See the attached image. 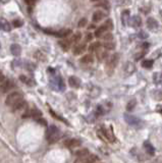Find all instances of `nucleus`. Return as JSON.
Returning a JSON list of instances; mask_svg holds the SVG:
<instances>
[{"mask_svg":"<svg viewBox=\"0 0 162 163\" xmlns=\"http://www.w3.org/2000/svg\"><path fill=\"white\" fill-rule=\"evenodd\" d=\"M61 131L55 125H50L46 131V140L49 144H54L60 140Z\"/></svg>","mask_w":162,"mask_h":163,"instance_id":"f257e3e1","label":"nucleus"},{"mask_svg":"<svg viewBox=\"0 0 162 163\" xmlns=\"http://www.w3.org/2000/svg\"><path fill=\"white\" fill-rule=\"evenodd\" d=\"M118 61H119V54L118 53H114L111 56H109V58L107 59V63H106V69H107L109 75L114 71L116 65L118 64Z\"/></svg>","mask_w":162,"mask_h":163,"instance_id":"f03ea898","label":"nucleus"},{"mask_svg":"<svg viewBox=\"0 0 162 163\" xmlns=\"http://www.w3.org/2000/svg\"><path fill=\"white\" fill-rule=\"evenodd\" d=\"M98 135L101 139H103L104 141L108 142H114V134L112 133V129H105V127H101V129L98 131Z\"/></svg>","mask_w":162,"mask_h":163,"instance_id":"7ed1b4c3","label":"nucleus"},{"mask_svg":"<svg viewBox=\"0 0 162 163\" xmlns=\"http://www.w3.org/2000/svg\"><path fill=\"white\" fill-rule=\"evenodd\" d=\"M23 99V94L20 92H12L6 97L5 99V104L9 107H11L12 105H14L16 102H18L20 100Z\"/></svg>","mask_w":162,"mask_h":163,"instance_id":"20e7f679","label":"nucleus"},{"mask_svg":"<svg viewBox=\"0 0 162 163\" xmlns=\"http://www.w3.org/2000/svg\"><path fill=\"white\" fill-rule=\"evenodd\" d=\"M14 87V82L10 79H4V81L0 84V92L2 94H5V93H8L9 91H11Z\"/></svg>","mask_w":162,"mask_h":163,"instance_id":"39448f33","label":"nucleus"},{"mask_svg":"<svg viewBox=\"0 0 162 163\" xmlns=\"http://www.w3.org/2000/svg\"><path fill=\"white\" fill-rule=\"evenodd\" d=\"M124 119L129 125H133V127H140L141 125H143L142 120H141L140 118L136 117V116H134V115H131V114H124Z\"/></svg>","mask_w":162,"mask_h":163,"instance_id":"423d86ee","label":"nucleus"},{"mask_svg":"<svg viewBox=\"0 0 162 163\" xmlns=\"http://www.w3.org/2000/svg\"><path fill=\"white\" fill-rule=\"evenodd\" d=\"M26 108H27V102L24 100V99L20 100L18 102H16L14 105L11 106V110H12V112L23 111V110H25Z\"/></svg>","mask_w":162,"mask_h":163,"instance_id":"0eeeda50","label":"nucleus"},{"mask_svg":"<svg viewBox=\"0 0 162 163\" xmlns=\"http://www.w3.org/2000/svg\"><path fill=\"white\" fill-rule=\"evenodd\" d=\"M81 145V141L78 139H67L64 141V146L67 147L68 149H74L77 148Z\"/></svg>","mask_w":162,"mask_h":163,"instance_id":"6e6552de","label":"nucleus"},{"mask_svg":"<svg viewBox=\"0 0 162 163\" xmlns=\"http://www.w3.org/2000/svg\"><path fill=\"white\" fill-rule=\"evenodd\" d=\"M86 49H87V44L79 42L74 48V54L75 55H81V54L86 51Z\"/></svg>","mask_w":162,"mask_h":163,"instance_id":"1a4fd4ad","label":"nucleus"},{"mask_svg":"<svg viewBox=\"0 0 162 163\" xmlns=\"http://www.w3.org/2000/svg\"><path fill=\"white\" fill-rule=\"evenodd\" d=\"M106 16V13L102 10H97L93 13V16H92V19H93L94 23H99L101 22L102 19Z\"/></svg>","mask_w":162,"mask_h":163,"instance_id":"9d476101","label":"nucleus"},{"mask_svg":"<svg viewBox=\"0 0 162 163\" xmlns=\"http://www.w3.org/2000/svg\"><path fill=\"white\" fill-rule=\"evenodd\" d=\"M0 30L4 31V32H9L11 30L10 24L3 17H0Z\"/></svg>","mask_w":162,"mask_h":163,"instance_id":"9b49d317","label":"nucleus"},{"mask_svg":"<svg viewBox=\"0 0 162 163\" xmlns=\"http://www.w3.org/2000/svg\"><path fill=\"white\" fill-rule=\"evenodd\" d=\"M147 26L151 31H155L158 29L159 25H158V22L155 18H153V17H149V18L147 19Z\"/></svg>","mask_w":162,"mask_h":163,"instance_id":"f8f14e48","label":"nucleus"},{"mask_svg":"<svg viewBox=\"0 0 162 163\" xmlns=\"http://www.w3.org/2000/svg\"><path fill=\"white\" fill-rule=\"evenodd\" d=\"M144 148H145V150L147 151L148 154L151 155V156H153V155L155 154V148H154L153 145H152L149 141L144 142Z\"/></svg>","mask_w":162,"mask_h":163,"instance_id":"ddd939ff","label":"nucleus"},{"mask_svg":"<svg viewBox=\"0 0 162 163\" xmlns=\"http://www.w3.org/2000/svg\"><path fill=\"white\" fill-rule=\"evenodd\" d=\"M136 71V66L133 62H128L124 66V73L126 75H130L132 73H134V71Z\"/></svg>","mask_w":162,"mask_h":163,"instance_id":"4468645a","label":"nucleus"},{"mask_svg":"<svg viewBox=\"0 0 162 163\" xmlns=\"http://www.w3.org/2000/svg\"><path fill=\"white\" fill-rule=\"evenodd\" d=\"M68 83L70 85V87H72V88H79L81 86V81L77 77H75V75L69 77Z\"/></svg>","mask_w":162,"mask_h":163,"instance_id":"2eb2a0df","label":"nucleus"},{"mask_svg":"<svg viewBox=\"0 0 162 163\" xmlns=\"http://www.w3.org/2000/svg\"><path fill=\"white\" fill-rule=\"evenodd\" d=\"M106 32H107V30H106L105 26L102 25V26H100L99 28L95 30V34H94V36H95L96 38H101V37L103 36Z\"/></svg>","mask_w":162,"mask_h":163,"instance_id":"dca6fc26","label":"nucleus"},{"mask_svg":"<svg viewBox=\"0 0 162 163\" xmlns=\"http://www.w3.org/2000/svg\"><path fill=\"white\" fill-rule=\"evenodd\" d=\"M130 23L132 24V26L134 28H138V27H140L142 25V19L138 15H135V16L132 17V19H130Z\"/></svg>","mask_w":162,"mask_h":163,"instance_id":"f3484780","label":"nucleus"},{"mask_svg":"<svg viewBox=\"0 0 162 163\" xmlns=\"http://www.w3.org/2000/svg\"><path fill=\"white\" fill-rule=\"evenodd\" d=\"M94 61V57L92 56V54H86L81 58V62L84 64H90Z\"/></svg>","mask_w":162,"mask_h":163,"instance_id":"a211bd4d","label":"nucleus"},{"mask_svg":"<svg viewBox=\"0 0 162 163\" xmlns=\"http://www.w3.org/2000/svg\"><path fill=\"white\" fill-rule=\"evenodd\" d=\"M71 34V30H69V29H65V30H62V31H59V32H56L54 33V36L56 37H59V38H65V37H67L68 35Z\"/></svg>","mask_w":162,"mask_h":163,"instance_id":"6ab92c4d","label":"nucleus"},{"mask_svg":"<svg viewBox=\"0 0 162 163\" xmlns=\"http://www.w3.org/2000/svg\"><path fill=\"white\" fill-rule=\"evenodd\" d=\"M71 43H72V42H71L70 40H66V39H64V40H62V41H60V42H59V45H60V47L62 48L63 50L67 51V50L70 48Z\"/></svg>","mask_w":162,"mask_h":163,"instance_id":"aec40b11","label":"nucleus"},{"mask_svg":"<svg viewBox=\"0 0 162 163\" xmlns=\"http://www.w3.org/2000/svg\"><path fill=\"white\" fill-rule=\"evenodd\" d=\"M130 11L129 10H125L122 12L121 14V22H122L123 26H128L129 24V21H130Z\"/></svg>","mask_w":162,"mask_h":163,"instance_id":"412c9836","label":"nucleus"},{"mask_svg":"<svg viewBox=\"0 0 162 163\" xmlns=\"http://www.w3.org/2000/svg\"><path fill=\"white\" fill-rule=\"evenodd\" d=\"M10 50H11V53H12L14 56H18L21 54V52H22V48H21L20 45H17V44H13V45H11Z\"/></svg>","mask_w":162,"mask_h":163,"instance_id":"4be33fe9","label":"nucleus"},{"mask_svg":"<svg viewBox=\"0 0 162 163\" xmlns=\"http://www.w3.org/2000/svg\"><path fill=\"white\" fill-rule=\"evenodd\" d=\"M153 82L155 85H158V86H160V85H162V73H156L153 75Z\"/></svg>","mask_w":162,"mask_h":163,"instance_id":"5701e85b","label":"nucleus"},{"mask_svg":"<svg viewBox=\"0 0 162 163\" xmlns=\"http://www.w3.org/2000/svg\"><path fill=\"white\" fill-rule=\"evenodd\" d=\"M101 48V43L100 42H94V43H92L91 45L89 46V51L91 52H96V51H98V50Z\"/></svg>","mask_w":162,"mask_h":163,"instance_id":"b1692460","label":"nucleus"},{"mask_svg":"<svg viewBox=\"0 0 162 163\" xmlns=\"http://www.w3.org/2000/svg\"><path fill=\"white\" fill-rule=\"evenodd\" d=\"M88 155H89V151L87 150V149H82V150L78 151V152L76 153L77 158H86Z\"/></svg>","mask_w":162,"mask_h":163,"instance_id":"393cba45","label":"nucleus"},{"mask_svg":"<svg viewBox=\"0 0 162 163\" xmlns=\"http://www.w3.org/2000/svg\"><path fill=\"white\" fill-rule=\"evenodd\" d=\"M103 47L107 50H113L115 48V43L113 41H105V43L103 44Z\"/></svg>","mask_w":162,"mask_h":163,"instance_id":"a878e982","label":"nucleus"},{"mask_svg":"<svg viewBox=\"0 0 162 163\" xmlns=\"http://www.w3.org/2000/svg\"><path fill=\"white\" fill-rule=\"evenodd\" d=\"M81 40H82V33H80V32L72 35V37H71V39H70V41L74 42V43H79Z\"/></svg>","mask_w":162,"mask_h":163,"instance_id":"bb28decb","label":"nucleus"},{"mask_svg":"<svg viewBox=\"0 0 162 163\" xmlns=\"http://www.w3.org/2000/svg\"><path fill=\"white\" fill-rule=\"evenodd\" d=\"M98 160V157L96 155H89L83 163H95Z\"/></svg>","mask_w":162,"mask_h":163,"instance_id":"cd10ccee","label":"nucleus"},{"mask_svg":"<svg viewBox=\"0 0 162 163\" xmlns=\"http://www.w3.org/2000/svg\"><path fill=\"white\" fill-rule=\"evenodd\" d=\"M96 53H97V57L98 59L100 60V61H102L103 59H105L106 57H107V52L106 51H103V50H98V51H96Z\"/></svg>","mask_w":162,"mask_h":163,"instance_id":"c85d7f7f","label":"nucleus"},{"mask_svg":"<svg viewBox=\"0 0 162 163\" xmlns=\"http://www.w3.org/2000/svg\"><path fill=\"white\" fill-rule=\"evenodd\" d=\"M142 66L144 68H151L153 66V60L151 59H146L142 62Z\"/></svg>","mask_w":162,"mask_h":163,"instance_id":"c756f323","label":"nucleus"},{"mask_svg":"<svg viewBox=\"0 0 162 163\" xmlns=\"http://www.w3.org/2000/svg\"><path fill=\"white\" fill-rule=\"evenodd\" d=\"M136 105H137V101L135 100V99H133V100H131L130 102H129L128 105H126V110H128V111H132V110L136 107Z\"/></svg>","mask_w":162,"mask_h":163,"instance_id":"7c9ffc66","label":"nucleus"},{"mask_svg":"<svg viewBox=\"0 0 162 163\" xmlns=\"http://www.w3.org/2000/svg\"><path fill=\"white\" fill-rule=\"evenodd\" d=\"M104 26H105L106 30L107 31H111L113 29V23L111 19H107L105 23H104Z\"/></svg>","mask_w":162,"mask_h":163,"instance_id":"2f4dec72","label":"nucleus"},{"mask_svg":"<svg viewBox=\"0 0 162 163\" xmlns=\"http://www.w3.org/2000/svg\"><path fill=\"white\" fill-rule=\"evenodd\" d=\"M87 24H88V21H87V18H86V17H83V18H81L80 21H79L78 27H79V28H85V27L87 26Z\"/></svg>","mask_w":162,"mask_h":163,"instance_id":"473e14b6","label":"nucleus"},{"mask_svg":"<svg viewBox=\"0 0 162 163\" xmlns=\"http://www.w3.org/2000/svg\"><path fill=\"white\" fill-rule=\"evenodd\" d=\"M102 38H103L104 41H112L113 35L111 34V33H105V34L102 36Z\"/></svg>","mask_w":162,"mask_h":163,"instance_id":"72a5a7b5","label":"nucleus"},{"mask_svg":"<svg viewBox=\"0 0 162 163\" xmlns=\"http://www.w3.org/2000/svg\"><path fill=\"white\" fill-rule=\"evenodd\" d=\"M97 6H101V7H103L104 9H109V3H108V1H102L101 3H99V4H97Z\"/></svg>","mask_w":162,"mask_h":163,"instance_id":"f704fd0d","label":"nucleus"},{"mask_svg":"<svg viewBox=\"0 0 162 163\" xmlns=\"http://www.w3.org/2000/svg\"><path fill=\"white\" fill-rule=\"evenodd\" d=\"M20 79L22 82H24L25 84H27V85H30L31 84V79H29V77H27L26 75H21L20 77Z\"/></svg>","mask_w":162,"mask_h":163,"instance_id":"c9c22d12","label":"nucleus"},{"mask_svg":"<svg viewBox=\"0 0 162 163\" xmlns=\"http://www.w3.org/2000/svg\"><path fill=\"white\" fill-rule=\"evenodd\" d=\"M12 24H13V27H15V28H21V27L23 26V22L20 21V19H14Z\"/></svg>","mask_w":162,"mask_h":163,"instance_id":"e433bc0d","label":"nucleus"},{"mask_svg":"<svg viewBox=\"0 0 162 163\" xmlns=\"http://www.w3.org/2000/svg\"><path fill=\"white\" fill-rule=\"evenodd\" d=\"M138 37L141 39H146V38H148V34L146 32H144V31H142V32H140L138 34Z\"/></svg>","mask_w":162,"mask_h":163,"instance_id":"4c0bfd02","label":"nucleus"},{"mask_svg":"<svg viewBox=\"0 0 162 163\" xmlns=\"http://www.w3.org/2000/svg\"><path fill=\"white\" fill-rule=\"evenodd\" d=\"M94 35H92L91 33H87L86 34V42H90V41L93 40Z\"/></svg>","mask_w":162,"mask_h":163,"instance_id":"58836bf2","label":"nucleus"},{"mask_svg":"<svg viewBox=\"0 0 162 163\" xmlns=\"http://www.w3.org/2000/svg\"><path fill=\"white\" fill-rule=\"evenodd\" d=\"M144 55H145V52H142V53H138L136 56H135V58H136V60H139V59H141V58H142Z\"/></svg>","mask_w":162,"mask_h":163,"instance_id":"ea45409f","label":"nucleus"},{"mask_svg":"<svg viewBox=\"0 0 162 163\" xmlns=\"http://www.w3.org/2000/svg\"><path fill=\"white\" fill-rule=\"evenodd\" d=\"M25 2L27 4H34V3L37 2V0H25Z\"/></svg>","mask_w":162,"mask_h":163,"instance_id":"a19ab883","label":"nucleus"},{"mask_svg":"<svg viewBox=\"0 0 162 163\" xmlns=\"http://www.w3.org/2000/svg\"><path fill=\"white\" fill-rule=\"evenodd\" d=\"M4 79H5L4 75H3V73H1V71H0V84H1V83H2V82L4 81Z\"/></svg>","mask_w":162,"mask_h":163,"instance_id":"79ce46f5","label":"nucleus"},{"mask_svg":"<svg viewBox=\"0 0 162 163\" xmlns=\"http://www.w3.org/2000/svg\"><path fill=\"white\" fill-rule=\"evenodd\" d=\"M148 47H149V44H147V43L143 44V48H145V49H146V48H148Z\"/></svg>","mask_w":162,"mask_h":163,"instance_id":"37998d69","label":"nucleus"},{"mask_svg":"<svg viewBox=\"0 0 162 163\" xmlns=\"http://www.w3.org/2000/svg\"><path fill=\"white\" fill-rule=\"evenodd\" d=\"M95 25L94 24H92V25H90V26H89V29H95Z\"/></svg>","mask_w":162,"mask_h":163,"instance_id":"c03bdc74","label":"nucleus"},{"mask_svg":"<svg viewBox=\"0 0 162 163\" xmlns=\"http://www.w3.org/2000/svg\"><path fill=\"white\" fill-rule=\"evenodd\" d=\"M8 1H9V0H0V2H1V3H7Z\"/></svg>","mask_w":162,"mask_h":163,"instance_id":"a18cd8bd","label":"nucleus"},{"mask_svg":"<svg viewBox=\"0 0 162 163\" xmlns=\"http://www.w3.org/2000/svg\"><path fill=\"white\" fill-rule=\"evenodd\" d=\"M158 112L162 113V106H159V107H158Z\"/></svg>","mask_w":162,"mask_h":163,"instance_id":"49530a36","label":"nucleus"},{"mask_svg":"<svg viewBox=\"0 0 162 163\" xmlns=\"http://www.w3.org/2000/svg\"><path fill=\"white\" fill-rule=\"evenodd\" d=\"M92 1H99V0H92Z\"/></svg>","mask_w":162,"mask_h":163,"instance_id":"de8ad7c7","label":"nucleus"},{"mask_svg":"<svg viewBox=\"0 0 162 163\" xmlns=\"http://www.w3.org/2000/svg\"><path fill=\"white\" fill-rule=\"evenodd\" d=\"M0 47H1V46H0Z\"/></svg>","mask_w":162,"mask_h":163,"instance_id":"09e8293b","label":"nucleus"}]
</instances>
